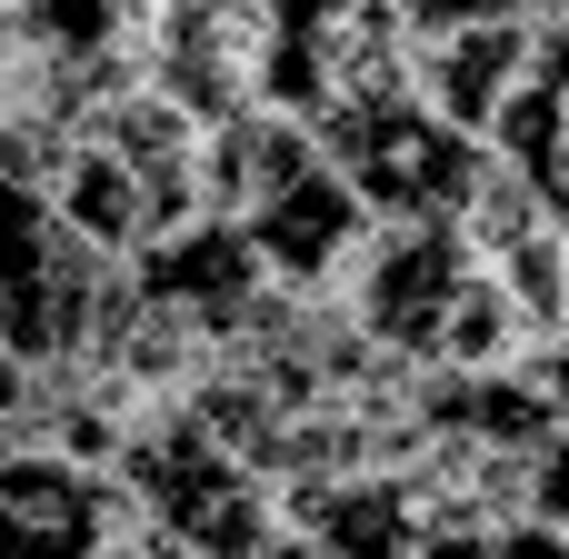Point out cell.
Returning <instances> with one entry per match:
<instances>
[{"label": "cell", "instance_id": "obj_1", "mask_svg": "<svg viewBox=\"0 0 569 559\" xmlns=\"http://www.w3.org/2000/svg\"><path fill=\"white\" fill-rule=\"evenodd\" d=\"M280 50H270V110L330 130L350 110H380L410 90V20L400 0H270Z\"/></svg>", "mask_w": 569, "mask_h": 559}, {"label": "cell", "instance_id": "obj_2", "mask_svg": "<svg viewBox=\"0 0 569 559\" xmlns=\"http://www.w3.org/2000/svg\"><path fill=\"white\" fill-rule=\"evenodd\" d=\"M320 150H330V170L360 190V210H370V220H450V210L470 200V180L490 170V140L450 130L420 90H400V100H380V110L330 120V130H320Z\"/></svg>", "mask_w": 569, "mask_h": 559}, {"label": "cell", "instance_id": "obj_3", "mask_svg": "<svg viewBox=\"0 0 569 559\" xmlns=\"http://www.w3.org/2000/svg\"><path fill=\"white\" fill-rule=\"evenodd\" d=\"M470 280H480V260H470V240L450 220H380L350 290H340V310H350V330L370 350H390L400 370H430L450 310L470 300Z\"/></svg>", "mask_w": 569, "mask_h": 559}, {"label": "cell", "instance_id": "obj_4", "mask_svg": "<svg viewBox=\"0 0 569 559\" xmlns=\"http://www.w3.org/2000/svg\"><path fill=\"white\" fill-rule=\"evenodd\" d=\"M270 50H280L270 0H160L150 10V90H170L200 130L270 110Z\"/></svg>", "mask_w": 569, "mask_h": 559}, {"label": "cell", "instance_id": "obj_5", "mask_svg": "<svg viewBox=\"0 0 569 559\" xmlns=\"http://www.w3.org/2000/svg\"><path fill=\"white\" fill-rule=\"evenodd\" d=\"M370 210H360V190L330 170V150L300 170V180H280L250 220H240V240L260 250V270H270V290L280 300H340L350 290V270H360V250H370Z\"/></svg>", "mask_w": 569, "mask_h": 559}, {"label": "cell", "instance_id": "obj_6", "mask_svg": "<svg viewBox=\"0 0 569 559\" xmlns=\"http://www.w3.org/2000/svg\"><path fill=\"white\" fill-rule=\"evenodd\" d=\"M130 530L140 510L110 470H80L60 450H0V559H110Z\"/></svg>", "mask_w": 569, "mask_h": 559}, {"label": "cell", "instance_id": "obj_7", "mask_svg": "<svg viewBox=\"0 0 569 559\" xmlns=\"http://www.w3.org/2000/svg\"><path fill=\"white\" fill-rule=\"evenodd\" d=\"M80 260H90V250L60 230L50 190L0 180V350H10V360H30V370H40L50 320H60V290H70V270H80Z\"/></svg>", "mask_w": 569, "mask_h": 559}, {"label": "cell", "instance_id": "obj_8", "mask_svg": "<svg viewBox=\"0 0 569 559\" xmlns=\"http://www.w3.org/2000/svg\"><path fill=\"white\" fill-rule=\"evenodd\" d=\"M530 50H540V20H470V30L410 40V90H420L450 130L490 140L500 110H510V90H520V70H530Z\"/></svg>", "mask_w": 569, "mask_h": 559}, {"label": "cell", "instance_id": "obj_9", "mask_svg": "<svg viewBox=\"0 0 569 559\" xmlns=\"http://www.w3.org/2000/svg\"><path fill=\"white\" fill-rule=\"evenodd\" d=\"M320 160V130L290 110H240L220 130H200V210L210 220H250L280 180H300Z\"/></svg>", "mask_w": 569, "mask_h": 559}, {"label": "cell", "instance_id": "obj_10", "mask_svg": "<svg viewBox=\"0 0 569 559\" xmlns=\"http://www.w3.org/2000/svg\"><path fill=\"white\" fill-rule=\"evenodd\" d=\"M490 150L540 190L550 220H569V30L560 20H540V50H530V70H520V90H510Z\"/></svg>", "mask_w": 569, "mask_h": 559}, {"label": "cell", "instance_id": "obj_11", "mask_svg": "<svg viewBox=\"0 0 569 559\" xmlns=\"http://www.w3.org/2000/svg\"><path fill=\"white\" fill-rule=\"evenodd\" d=\"M50 210H60V230L80 240V250H140V180L100 150V140H70V160L50 170Z\"/></svg>", "mask_w": 569, "mask_h": 559}, {"label": "cell", "instance_id": "obj_12", "mask_svg": "<svg viewBox=\"0 0 569 559\" xmlns=\"http://www.w3.org/2000/svg\"><path fill=\"white\" fill-rule=\"evenodd\" d=\"M490 280H500V300L530 320V340H550L569 330V220H540L530 240H510L500 260H480Z\"/></svg>", "mask_w": 569, "mask_h": 559}, {"label": "cell", "instance_id": "obj_13", "mask_svg": "<svg viewBox=\"0 0 569 559\" xmlns=\"http://www.w3.org/2000/svg\"><path fill=\"white\" fill-rule=\"evenodd\" d=\"M530 370H540V390H550V410H560V430H569V330L540 340V360H530Z\"/></svg>", "mask_w": 569, "mask_h": 559}, {"label": "cell", "instance_id": "obj_14", "mask_svg": "<svg viewBox=\"0 0 569 559\" xmlns=\"http://www.w3.org/2000/svg\"><path fill=\"white\" fill-rule=\"evenodd\" d=\"M20 400H30V360L0 350V450H10V430H20Z\"/></svg>", "mask_w": 569, "mask_h": 559}, {"label": "cell", "instance_id": "obj_15", "mask_svg": "<svg viewBox=\"0 0 569 559\" xmlns=\"http://www.w3.org/2000/svg\"><path fill=\"white\" fill-rule=\"evenodd\" d=\"M0 10H10V0H0Z\"/></svg>", "mask_w": 569, "mask_h": 559}]
</instances>
